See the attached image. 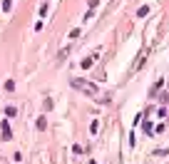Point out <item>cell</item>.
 Masks as SVG:
<instances>
[{"instance_id":"1","label":"cell","mask_w":169,"mask_h":164,"mask_svg":"<svg viewBox=\"0 0 169 164\" xmlns=\"http://www.w3.org/2000/svg\"><path fill=\"white\" fill-rule=\"evenodd\" d=\"M72 85H75V87L77 90H84V92H87V95H95V87H87V85H84V80H72Z\"/></svg>"},{"instance_id":"2","label":"cell","mask_w":169,"mask_h":164,"mask_svg":"<svg viewBox=\"0 0 169 164\" xmlns=\"http://www.w3.org/2000/svg\"><path fill=\"white\" fill-rule=\"evenodd\" d=\"M3 137L10 139V124H8V122H3Z\"/></svg>"},{"instance_id":"3","label":"cell","mask_w":169,"mask_h":164,"mask_svg":"<svg viewBox=\"0 0 169 164\" xmlns=\"http://www.w3.org/2000/svg\"><path fill=\"white\" fill-rule=\"evenodd\" d=\"M10 3H12V0H3V10H5V13L10 10Z\"/></svg>"}]
</instances>
